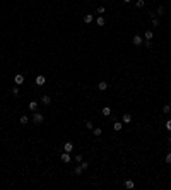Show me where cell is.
Returning <instances> with one entry per match:
<instances>
[{"instance_id": "obj_6", "label": "cell", "mask_w": 171, "mask_h": 190, "mask_svg": "<svg viewBox=\"0 0 171 190\" xmlns=\"http://www.w3.org/2000/svg\"><path fill=\"white\" fill-rule=\"evenodd\" d=\"M98 89H99V91H106V89H108V82H105V81L98 82Z\"/></svg>"}, {"instance_id": "obj_30", "label": "cell", "mask_w": 171, "mask_h": 190, "mask_svg": "<svg viewBox=\"0 0 171 190\" xmlns=\"http://www.w3.org/2000/svg\"><path fill=\"white\" fill-rule=\"evenodd\" d=\"M105 7H99V9H98V14H105Z\"/></svg>"}, {"instance_id": "obj_10", "label": "cell", "mask_w": 171, "mask_h": 190, "mask_svg": "<svg viewBox=\"0 0 171 190\" xmlns=\"http://www.w3.org/2000/svg\"><path fill=\"white\" fill-rule=\"evenodd\" d=\"M62 161L63 163H70V152L63 151V154H62Z\"/></svg>"}, {"instance_id": "obj_26", "label": "cell", "mask_w": 171, "mask_h": 190, "mask_svg": "<svg viewBox=\"0 0 171 190\" xmlns=\"http://www.w3.org/2000/svg\"><path fill=\"white\" fill-rule=\"evenodd\" d=\"M12 94L19 96V86H16V87H14V89H12Z\"/></svg>"}, {"instance_id": "obj_21", "label": "cell", "mask_w": 171, "mask_h": 190, "mask_svg": "<svg viewBox=\"0 0 171 190\" xmlns=\"http://www.w3.org/2000/svg\"><path fill=\"white\" fill-rule=\"evenodd\" d=\"M162 14H164V7H157V12H156V16H162Z\"/></svg>"}, {"instance_id": "obj_28", "label": "cell", "mask_w": 171, "mask_h": 190, "mask_svg": "<svg viewBox=\"0 0 171 190\" xmlns=\"http://www.w3.org/2000/svg\"><path fill=\"white\" fill-rule=\"evenodd\" d=\"M166 129L171 132V120H168V122H166Z\"/></svg>"}, {"instance_id": "obj_23", "label": "cell", "mask_w": 171, "mask_h": 190, "mask_svg": "<svg viewBox=\"0 0 171 190\" xmlns=\"http://www.w3.org/2000/svg\"><path fill=\"white\" fill-rule=\"evenodd\" d=\"M152 26H154V28L159 26V19H157V17H152Z\"/></svg>"}, {"instance_id": "obj_3", "label": "cell", "mask_w": 171, "mask_h": 190, "mask_svg": "<svg viewBox=\"0 0 171 190\" xmlns=\"http://www.w3.org/2000/svg\"><path fill=\"white\" fill-rule=\"evenodd\" d=\"M14 82H16L17 86L24 84V76H22V74H16V77H14Z\"/></svg>"}, {"instance_id": "obj_4", "label": "cell", "mask_w": 171, "mask_h": 190, "mask_svg": "<svg viewBox=\"0 0 171 190\" xmlns=\"http://www.w3.org/2000/svg\"><path fill=\"white\" fill-rule=\"evenodd\" d=\"M72 149H74V144L70 142V141L63 144V151H65V152H72Z\"/></svg>"}, {"instance_id": "obj_32", "label": "cell", "mask_w": 171, "mask_h": 190, "mask_svg": "<svg viewBox=\"0 0 171 190\" xmlns=\"http://www.w3.org/2000/svg\"><path fill=\"white\" fill-rule=\"evenodd\" d=\"M168 142H169V146H171V137H169V139H168Z\"/></svg>"}, {"instance_id": "obj_7", "label": "cell", "mask_w": 171, "mask_h": 190, "mask_svg": "<svg viewBox=\"0 0 171 190\" xmlns=\"http://www.w3.org/2000/svg\"><path fill=\"white\" fill-rule=\"evenodd\" d=\"M39 101H41L43 105H50V103H51V98L45 94V96H41V99H39Z\"/></svg>"}, {"instance_id": "obj_19", "label": "cell", "mask_w": 171, "mask_h": 190, "mask_svg": "<svg viewBox=\"0 0 171 190\" xmlns=\"http://www.w3.org/2000/svg\"><path fill=\"white\" fill-rule=\"evenodd\" d=\"M135 5H137L139 9H142L144 5H145V2H144V0H137V2H135Z\"/></svg>"}, {"instance_id": "obj_31", "label": "cell", "mask_w": 171, "mask_h": 190, "mask_svg": "<svg viewBox=\"0 0 171 190\" xmlns=\"http://www.w3.org/2000/svg\"><path fill=\"white\" fill-rule=\"evenodd\" d=\"M123 2H125V4H128V2H132V0H123Z\"/></svg>"}, {"instance_id": "obj_1", "label": "cell", "mask_w": 171, "mask_h": 190, "mask_svg": "<svg viewBox=\"0 0 171 190\" xmlns=\"http://www.w3.org/2000/svg\"><path fill=\"white\" fill-rule=\"evenodd\" d=\"M43 122H45V116L39 113V111H34V115H33V123L39 125V123H43Z\"/></svg>"}, {"instance_id": "obj_20", "label": "cell", "mask_w": 171, "mask_h": 190, "mask_svg": "<svg viewBox=\"0 0 171 190\" xmlns=\"http://www.w3.org/2000/svg\"><path fill=\"white\" fill-rule=\"evenodd\" d=\"M162 111H164V113L168 115V113L171 111V106H169V105H164V106H162Z\"/></svg>"}, {"instance_id": "obj_16", "label": "cell", "mask_w": 171, "mask_h": 190, "mask_svg": "<svg viewBox=\"0 0 171 190\" xmlns=\"http://www.w3.org/2000/svg\"><path fill=\"white\" fill-rule=\"evenodd\" d=\"M36 108H38V101H31L29 103V110H34L36 111Z\"/></svg>"}, {"instance_id": "obj_12", "label": "cell", "mask_w": 171, "mask_h": 190, "mask_svg": "<svg viewBox=\"0 0 171 190\" xmlns=\"http://www.w3.org/2000/svg\"><path fill=\"white\" fill-rule=\"evenodd\" d=\"M96 24H98V26H99V28H103V26H105V24H106V21H105V17H101V16H99V17H98V19H96Z\"/></svg>"}, {"instance_id": "obj_14", "label": "cell", "mask_w": 171, "mask_h": 190, "mask_svg": "<svg viewBox=\"0 0 171 190\" xmlns=\"http://www.w3.org/2000/svg\"><path fill=\"white\" fill-rule=\"evenodd\" d=\"M144 38H145V39H152V38H154V33H152L151 29H147V31L144 33Z\"/></svg>"}, {"instance_id": "obj_9", "label": "cell", "mask_w": 171, "mask_h": 190, "mask_svg": "<svg viewBox=\"0 0 171 190\" xmlns=\"http://www.w3.org/2000/svg\"><path fill=\"white\" fill-rule=\"evenodd\" d=\"M93 21H94L93 14H86V16H84V22H86V24H91Z\"/></svg>"}, {"instance_id": "obj_11", "label": "cell", "mask_w": 171, "mask_h": 190, "mask_svg": "<svg viewBox=\"0 0 171 190\" xmlns=\"http://www.w3.org/2000/svg\"><path fill=\"white\" fill-rule=\"evenodd\" d=\"M19 123H21V125H28V123H29V116L22 115V116L19 118Z\"/></svg>"}, {"instance_id": "obj_27", "label": "cell", "mask_w": 171, "mask_h": 190, "mask_svg": "<svg viewBox=\"0 0 171 190\" xmlns=\"http://www.w3.org/2000/svg\"><path fill=\"white\" fill-rule=\"evenodd\" d=\"M75 161H77V163L82 161V154H77V156H75Z\"/></svg>"}, {"instance_id": "obj_17", "label": "cell", "mask_w": 171, "mask_h": 190, "mask_svg": "<svg viewBox=\"0 0 171 190\" xmlns=\"http://www.w3.org/2000/svg\"><path fill=\"white\" fill-rule=\"evenodd\" d=\"M125 187H127V188H133V187H135V183H133L132 180H127V181H125Z\"/></svg>"}, {"instance_id": "obj_24", "label": "cell", "mask_w": 171, "mask_h": 190, "mask_svg": "<svg viewBox=\"0 0 171 190\" xmlns=\"http://www.w3.org/2000/svg\"><path fill=\"white\" fill-rule=\"evenodd\" d=\"M80 166H82V170H87V168H89V163L87 161H80Z\"/></svg>"}, {"instance_id": "obj_8", "label": "cell", "mask_w": 171, "mask_h": 190, "mask_svg": "<svg viewBox=\"0 0 171 190\" xmlns=\"http://www.w3.org/2000/svg\"><path fill=\"white\" fill-rule=\"evenodd\" d=\"M113 129L116 130V132H120V130L123 129V122H115V123H113Z\"/></svg>"}, {"instance_id": "obj_22", "label": "cell", "mask_w": 171, "mask_h": 190, "mask_svg": "<svg viewBox=\"0 0 171 190\" xmlns=\"http://www.w3.org/2000/svg\"><path fill=\"white\" fill-rule=\"evenodd\" d=\"M93 134H94V135H98V137H99V135L103 134V130H101V129H93Z\"/></svg>"}, {"instance_id": "obj_5", "label": "cell", "mask_w": 171, "mask_h": 190, "mask_svg": "<svg viewBox=\"0 0 171 190\" xmlns=\"http://www.w3.org/2000/svg\"><path fill=\"white\" fill-rule=\"evenodd\" d=\"M34 82H36V86H45V82H46V79H45V76H38Z\"/></svg>"}, {"instance_id": "obj_25", "label": "cell", "mask_w": 171, "mask_h": 190, "mask_svg": "<svg viewBox=\"0 0 171 190\" xmlns=\"http://www.w3.org/2000/svg\"><path fill=\"white\" fill-rule=\"evenodd\" d=\"M164 161L168 163V164H171V152H168V154H166V158H164Z\"/></svg>"}, {"instance_id": "obj_18", "label": "cell", "mask_w": 171, "mask_h": 190, "mask_svg": "<svg viewBox=\"0 0 171 190\" xmlns=\"http://www.w3.org/2000/svg\"><path fill=\"white\" fill-rule=\"evenodd\" d=\"M82 166H80V164H79V166H75V170H74V173H75V175H80V173H82Z\"/></svg>"}, {"instance_id": "obj_13", "label": "cell", "mask_w": 171, "mask_h": 190, "mask_svg": "<svg viewBox=\"0 0 171 190\" xmlns=\"http://www.w3.org/2000/svg\"><path fill=\"white\" fill-rule=\"evenodd\" d=\"M122 122H123V123H130V122H132V116L128 113H125L123 116H122Z\"/></svg>"}, {"instance_id": "obj_15", "label": "cell", "mask_w": 171, "mask_h": 190, "mask_svg": "<svg viewBox=\"0 0 171 190\" xmlns=\"http://www.w3.org/2000/svg\"><path fill=\"white\" fill-rule=\"evenodd\" d=\"M101 111H103V115H105V116H110V115H111V108H110V106H105Z\"/></svg>"}, {"instance_id": "obj_29", "label": "cell", "mask_w": 171, "mask_h": 190, "mask_svg": "<svg viewBox=\"0 0 171 190\" xmlns=\"http://www.w3.org/2000/svg\"><path fill=\"white\" fill-rule=\"evenodd\" d=\"M145 46H147V48L152 46V41H151V39H147V41H145Z\"/></svg>"}, {"instance_id": "obj_2", "label": "cell", "mask_w": 171, "mask_h": 190, "mask_svg": "<svg viewBox=\"0 0 171 190\" xmlns=\"http://www.w3.org/2000/svg\"><path fill=\"white\" fill-rule=\"evenodd\" d=\"M142 41H144V39L140 38V34H135V36L132 38V43L135 45V46H140V45H142Z\"/></svg>"}]
</instances>
